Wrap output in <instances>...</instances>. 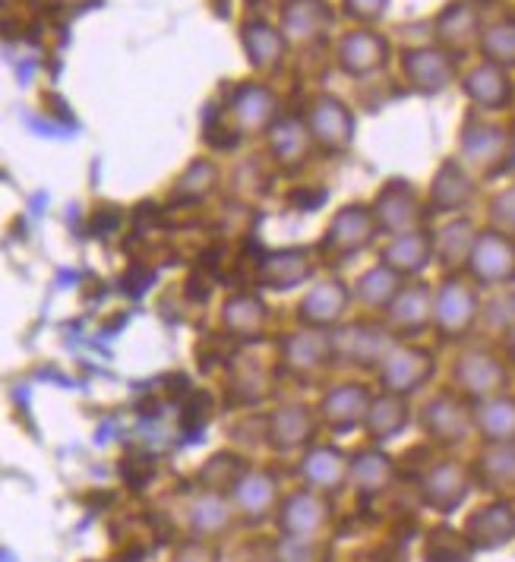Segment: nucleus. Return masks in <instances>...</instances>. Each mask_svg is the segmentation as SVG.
<instances>
[{"label":"nucleus","instance_id":"obj_1","mask_svg":"<svg viewBox=\"0 0 515 562\" xmlns=\"http://www.w3.org/2000/svg\"><path fill=\"white\" fill-rule=\"evenodd\" d=\"M481 288L468 279L464 272L443 276L439 284H434V323L430 333H437L439 341L456 345L471 338V333L481 323Z\"/></svg>","mask_w":515,"mask_h":562},{"label":"nucleus","instance_id":"obj_2","mask_svg":"<svg viewBox=\"0 0 515 562\" xmlns=\"http://www.w3.org/2000/svg\"><path fill=\"white\" fill-rule=\"evenodd\" d=\"M464 168L474 178H500L513 168L515 133L503 124L481 121L478 114H468L459 133V155Z\"/></svg>","mask_w":515,"mask_h":562},{"label":"nucleus","instance_id":"obj_3","mask_svg":"<svg viewBox=\"0 0 515 562\" xmlns=\"http://www.w3.org/2000/svg\"><path fill=\"white\" fill-rule=\"evenodd\" d=\"M377 240H380V231H377L370 205H338L316 244V256H320V262L342 266V262H351L355 256L367 254Z\"/></svg>","mask_w":515,"mask_h":562},{"label":"nucleus","instance_id":"obj_4","mask_svg":"<svg viewBox=\"0 0 515 562\" xmlns=\"http://www.w3.org/2000/svg\"><path fill=\"white\" fill-rule=\"evenodd\" d=\"M449 380H452L449 389H456L464 402L474 405V402H484V398L506 392L513 370L500 351H493L488 345H468L452 360Z\"/></svg>","mask_w":515,"mask_h":562},{"label":"nucleus","instance_id":"obj_5","mask_svg":"<svg viewBox=\"0 0 515 562\" xmlns=\"http://www.w3.org/2000/svg\"><path fill=\"white\" fill-rule=\"evenodd\" d=\"M392 345L395 338L389 335L380 316H361L351 323L345 319L333 329V363H345L361 373H377Z\"/></svg>","mask_w":515,"mask_h":562},{"label":"nucleus","instance_id":"obj_6","mask_svg":"<svg viewBox=\"0 0 515 562\" xmlns=\"http://www.w3.org/2000/svg\"><path fill=\"white\" fill-rule=\"evenodd\" d=\"M304 124H307L313 149L323 155H345L355 143L358 133V117L348 108V102H342L333 92H316L304 108Z\"/></svg>","mask_w":515,"mask_h":562},{"label":"nucleus","instance_id":"obj_7","mask_svg":"<svg viewBox=\"0 0 515 562\" xmlns=\"http://www.w3.org/2000/svg\"><path fill=\"white\" fill-rule=\"evenodd\" d=\"M434 373H437V355L430 348L417 341H395L377 370V383H380V392L412 398L434 380Z\"/></svg>","mask_w":515,"mask_h":562},{"label":"nucleus","instance_id":"obj_8","mask_svg":"<svg viewBox=\"0 0 515 562\" xmlns=\"http://www.w3.org/2000/svg\"><path fill=\"white\" fill-rule=\"evenodd\" d=\"M462 272L481 291L515 288V240L496 234V231L481 228L478 237H474V247L468 254Z\"/></svg>","mask_w":515,"mask_h":562},{"label":"nucleus","instance_id":"obj_9","mask_svg":"<svg viewBox=\"0 0 515 562\" xmlns=\"http://www.w3.org/2000/svg\"><path fill=\"white\" fill-rule=\"evenodd\" d=\"M370 212H373V222H377L380 237L424 228V222H427V205L421 200L417 187L405 178H389L377 190V196L370 203Z\"/></svg>","mask_w":515,"mask_h":562},{"label":"nucleus","instance_id":"obj_10","mask_svg":"<svg viewBox=\"0 0 515 562\" xmlns=\"http://www.w3.org/2000/svg\"><path fill=\"white\" fill-rule=\"evenodd\" d=\"M417 424L430 442H437L443 449H456L474 434L471 402H464L456 389H439L424 402Z\"/></svg>","mask_w":515,"mask_h":562},{"label":"nucleus","instance_id":"obj_11","mask_svg":"<svg viewBox=\"0 0 515 562\" xmlns=\"http://www.w3.org/2000/svg\"><path fill=\"white\" fill-rule=\"evenodd\" d=\"M316 269H320L316 247H276L257 256L254 279L262 291L288 294L316 279Z\"/></svg>","mask_w":515,"mask_h":562},{"label":"nucleus","instance_id":"obj_12","mask_svg":"<svg viewBox=\"0 0 515 562\" xmlns=\"http://www.w3.org/2000/svg\"><path fill=\"white\" fill-rule=\"evenodd\" d=\"M228 124L237 136H262L282 117V99L266 82H237L225 102Z\"/></svg>","mask_w":515,"mask_h":562},{"label":"nucleus","instance_id":"obj_13","mask_svg":"<svg viewBox=\"0 0 515 562\" xmlns=\"http://www.w3.org/2000/svg\"><path fill=\"white\" fill-rule=\"evenodd\" d=\"M392 60V45L373 26H355L335 38V67L351 79L383 74Z\"/></svg>","mask_w":515,"mask_h":562},{"label":"nucleus","instance_id":"obj_14","mask_svg":"<svg viewBox=\"0 0 515 562\" xmlns=\"http://www.w3.org/2000/svg\"><path fill=\"white\" fill-rule=\"evenodd\" d=\"M380 319L395 341H417L421 335L430 333L434 323V284L408 279Z\"/></svg>","mask_w":515,"mask_h":562},{"label":"nucleus","instance_id":"obj_15","mask_svg":"<svg viewBox=\"0 0 515 562\" xmlns=\"http://www.w3.org/2000/svg\"><path fill=\"white\" fill-rule=\"evenodd\" d=\"M351 284L338 276H326V279L310 281L307 291L298 301V326H310V329H335L348 319L351 313Z\"/></svg>","mask_w":515,"mask_h":562},{"label":"nucleus","instance_id":"obj_16","mask_svg":"<svg viewBox=\"0 0 515 562\" xmlns=\"http://www.w3.org/2000/svg\"><path fill=\"white\" fill-rule=\"evenodd\" d=\"M279 363L294 380H313L326 367H333V329H310L298 326L279 341Z\"/></svg>","mask_w":515,"mask_h":562},{"label":"nucleus","instance_id":"obj_17","mask_svg":"<svg viewBox=\"0 0 515 562\" xmlns=\"http://www.w3.org/2000/svg\"><path fill=\"white\" fill-rule=\"evenodd\" d=\"M276 518H279V531H282L284 540L307 543V540H316L329 528L333 506H329V496H323V493H316L310 486H301V490L282 496Z\"/></svg>","mask_w":515,"mask_h":562},{"label":"nucleus","instance_id":"obj_18","mask_svg":"<svg viewBox=\"0 0 515 562\" xmlns=\"http://www.w3.org/2000/svg\"><path fill=\"white\" fill-rule=\"evenodd\" d=\"M399 70L405 86L417 95H439L459 79V60L437 45H417L399 54Z\"/></svg>","mask_w":515,"mask_h":562},{"label":"nucleus","instance_id":"obj_19","mask_svg":"<svg viewBox=\"0 0 515 562\" xmlns=\"http://www.w3.org/2000/svg\"><path fill=\"white\" fill-rule=\"evenodd\" d=\"M474 486L471 477V464L459 459H439L427 464V471L417 481V496L427 509L439 512V515H452L462 506Z\"/></svg>","mask_w":515,"mask_h":562},{"label":"nucleus","instance_id":"obj_20","mask_svg":"<svg viewBox=\"0 0 515 562\" xmlns=\"http://www.w3.org/2000/svg\"><path fill=\"white\" fill-rule=\"evenodd\" d=\"M484 32V13L478 0H449L434 16V42L437 48L462 60L471 52H478Z\"/></svg>","mask_w":515,"mask_h":562},{"label":"nucleus","instance_id":"obj_21","mask_svg":"<svg viewBox=\"0 0 515 562\" xmlns=\"http://www.w3.org/2000/svg\"><path fill=\"white\" fill-rule=\"evenodd\" d=\"M320 430V417L316 408H310L304 402H284L279 408L266 414V427H262V439L272 452L279 456H291V452H304L313 446Z\"/></svg>","mask_w":515,"mask_h":562},{"label":"nucleus","instance_id":"obj_22","mask_svg":"<svg viewBox=\"0 0 515 562\" xmlns=\"http://www.w3.org/2000/svg\"><path fill=\"white\" fill-rule=\"evenodd\" d=\"M478 200V178L464 168L459 158H446L434 171L427 187V215H468V209Z\"/></svg>","mask_w":515,"mask_h":562},{"label":"nucleus","instance_id":"obj_23","mask_svg":"<svg viewBox=\"0 0 515 562\" xmlns=\"http://www.w3.org/2000/svg\"><path fill=\"white\" fill-rule=\"evenodd\" d=\"M228 499H232L234 515L237 521L244 525H262L269 521L279 503H282V486H279V477L266 468H247L234 486L228 490Z\"/></svg>","mask_w":515,"mask_h":562},{"label":"nucleus","instance_id":"obj_24","mask_svg":"<svg viewBox=\"0 0 515 562\" xmlns=\"http://www.w3.org/2000/svg\"><path fill=\"white\" fill-rule=\"evenodd\" d=\"M279 32L288 48H310L323 42L335 26V10L329 0H282L279 3Z\"/></svg>","mask_w":515,"mask_h":562},{"label":"nucleus","instance_id":"obj_25","mask_svg":"<svg viewBox=\"0 0 515 562\" xmlns=\"http://www.w3.org/2000/svg\"><path fill=\"white\" fill-rule=\"evenodd\" d=\"M370 398H373V389L367 383H358V380H345V383L329 385L320 395V405H316L320 427H326L333 434H351V430H358V427H363Z\"/></svg>","mask_w":515,"mask_h":562},{"label":"nucleus","instance_id":"obj_26","mask_svg":"<svg viewBox=\"0 0 515 562\" xmlns=\"http://www.w3.org/2000/svg\"><path fill=\"white\" fill-rule=\"evenodd\" d=\"M266 139V153H269V161L284 171V175H294L307 165L313 158V139H310L307 124L301 114H282L272 127L262 133Z\"/></svg>","mask_w":515,"mask_h":562},{"label":"nucleus","instance_id":"obj_27","mask_svg":"<svg viewBox=\"0 0 515 562\" xmlns=\"http://www.w3.org/2000/svg\"><path fill=\"white\" fill-rule=\"evenodd\" d=\"M222 333L234 338V341H259L262 335L269 333L272 323V310L259 297L257 291H234L222 301V313H219Z\"/></svg>","mask_w":515,"mask_h":562},{"label":"nucleus","instance_id":"obj_28","mask_svg":"<svg viewBox=\"0 0 515 562\" xmlns=\"http://www.w3.org/2000/svg\"><path fill=\"white\" fill-rule=\"evenodd\" d=\"M240 48L244 57L250 64V70L259 77H276L288 60V42L279 32L276 23L254 16V20H244L240 26Z\"/></svg>","mask_w":515,"mask_h":562},{"label":"nucleus","instance_id":"obj_29","mask_svg":"<svg viewBox=\"0 0 515 562\" xmlns=\"http://www.w3.org/2000/svg\"><path fill=\"white\" fill-rule=\"evenodd\" d=\"M464 537L474 547V553L500 550L515 540V503L513 499H493L488 506L474 509L464 518Z\"/></svg>","mask_w":515,"mask_h":562},{"label":"nucleus","instance_id":"obj_30","mask_svg":"<svg viewBox=\"0 0 515 562\" xmlns=\"http://www.w3.org/2000/svg\"><path fill=\"white\" fill-rule=\"evenodd\" d=\"M459 82H462L464 99L478 111H506L515 99V82L510 79V70H503L490 60L471 64Z\"/></svg>","mask_w":515,"mask_h":562},{"label":"nucleus","instance_id":"obj_31","mask_svg":"<svg viewBox=\"0 0 515 562\" xmlns=\"http://www.w3.org/2000/svg\"><path fill=\"white\" fill-rule=\"evenodd\" d=\"M380 262L389 266L402 279H421L427 266L434 262V244H430V228H414L405 234H392L380 247Z\"/></svg>","mask_w":515,"mask_h":562},{"label":"nucleus","instance_id":"obj_32","mask_svg":"<svg viewBox=\"0 0 515 562\" xmlns=\"http://www.w3.org/2000/svg\"><path fill=\"white\" fill-rule=\"evenodd\" d=\"M183 518H187V531L197 537V540L225 537L237 525V515H234L228 493L206 490V486L190 496V503L183 509Z\"/></svg>","mask_w":515,"mask_h":562},{"label":"nucleus","instance_id":"obj_33","mask_svg":"<svg viewBox=\"0 0 515 562\" xmlns=\"http://www.w3.org/2000/svg\"><path fill=\"white\" fill-rule=\"evenodd\" d=\"M298 471H301L304 486L323 496H335L348 486V456L329 442H320V446L313 442L310 449H304Z\"/></svg>","mask_w":515,"mask_h":562},{"label":"nucleus","instance_id":"obj_34","mask_svg":"<svg viewBox=\"0 0 515 562\" xmlns=\"http://www.w3.org/2000/svg\"><path fill=\"white\" fill-rule=\"evenodd\" d=\"M478 225L471 215H449L439 228L430 231V244H434V262L443 269V276L462 272L468 254L474 247Z\"/></svg>","mask_w":515,"mask_h":562},{"label":"nucleus","instance_id":"obj_35","mask_svg":"<svg viewBox=\"0 0 515 562\" xmlns=\"http://www.w3.org/2000/svg\"><path fill=\"white\" fill-rule=\"evenodd\" d=\"M408 424H412V405H408V398L392 395V392H373L361 430L370 436V442H389V439L405 434Z\"/></svg>","mask_w":515,"mask_h":562},{"label":"nucleus","instance_id":"obj_36","mask_svg":"<svg viewBox=\"0 0 515 562\" xmlns=\"http://www.w3.org/2000/svg\"><path fill=\"white\" fill-rule=\"evenodd\" d=\"M395 484V461L380 449H361L348 456V486L363 499H373Z\"/></svg>","mask_w":515,"mask_h":562},{"label":"nucleus","instance_id":"obj_37","mask_svg":"<svg viewBox=\"0 0 515 562\" xmlns=\"http://www.w3.org/2000/svg\"><path fill=\"white\" fill-rule=\"evenodd\" d=\"M402 284H405L402 276H395L389 266L377 262V266L363 269L361 276L355 279V284H351V301H355L367 316H383Z\"/></svg>","mask_w":515,"mask_h":562},{"label":"nucleus","instance_id":"obj_38","mask_svg":"<svg viewBox=\"0 0 515 562\" xmlns=\"http://www.w3.org/2000/svg\"><path fill=\"white\" fill-rule=\"evenodd\" d=\"M471 420H474V434L490 442H515V395L500 392L493 398L474 402L471 405Z\"/></svg>","mask_w":515,"mask_h":562},{"label":"nucleus","instance_id":"obj_39","mask_svg":"<svg viewBox=\"0 0 515 562\" xmlns=\"http://www.w3.org/2000/svg\"><path fill=\"white\" fill-rule=\"evenodd\" d=\"M474 484L490 493H515V442H490L471 464Z\"/></svg>","mask_w":515,"mask_h":562},{"label":"nucleus","instance_id":"obj_40","mask_svg":"<svg viewBox=\"0 0 515 562\" xmlns=\"http://www.w3.org/2000/svg\"><path fill=\"white\" fill-rule=\"evenodd\" d=\"M219 183H222V168L212 158H193L181 171L171 196L187 205L206 203L209 196L219 190Z\"/></svg>","mask_w":515,"mask_h":562},{"label":"nucleus","instance_id":"obj_41","mask_svg":"<svg viewBox=\"0 0 515 562\" xmlns=\"http://www.w3.org/2000/svg\"><path fill=\"white\" fill-rule=\"evenodd\" d=\"M481 60H490L503 70L515 67V16H496L493 23H484L481 42H478Z\"/></svg>","mask_w":515,"mask_h":562},{"label":"nucleus","instance_id":"obj_42","mask_svg":"<svg viewBox=\"0 0 515 562\" xmlns=\"http://www.w3.org/2000/svg\"><path fill=\"white\" fill-rule=\"evenodd\" d=\"M427 562H471L474 557V547L468 543L464 531L456 528H434L427 537Z\"/></svg>","mask_w":515,"mask_h":562},{"label":"nucleus","instance_id":"obj_43","mask_svg":"<svg viewBox=\"0 0 515 562\" xmlns=\"http://www.w3.org/2000/svg\"><path fill=\"white\" fill-rule=\"evenodd\" d=\"M490 333L503 335L510 326H515V288H500L493 291V297L481 301V323Z\"/></svg>","mask_w":515,"mask_h":562},{"label":"nucleus","instance_id":"obj_44","mask_svg":"<svg viewBox=\"0 0 515 562\" xmlns=\"http://www.w3.org/2000/svg\"><path fill=\"white\" fill-rule=\"evenodd\" d=\"M488 228L515 240V180L496 190L488 203Z\"/></svg>","mask_w":515,"mask_h":562},{"label":"nucleus","instance_id":"obj_45","mask_svg":"<svg viewBox=\"0 0 515 562\" xmlns=\"http://www.w3.org/2000/svg\"><path fill=\"white\" fill-rule=\"evenodd\" d=\"M389 0H342V13L358 23V26H373L387 16Z\"/></svg>","mask_w":515,"mask_h":562},{"label":"nucleus","instance_id":"obj_46","mask_svg":"<svg viewBox=\"0 0 515 562\" xmlns=\"http://www.w3.org/2000/svg\"><path fill=\"white\" fill-rule=\"evenodd\" d=\"M500 355L510 363V370H515V326H510L506 333L500 335Z\"/></svg>","mask_w":515,"mask_h":562},{"label":"nucleus","instance_id":"obj_47","mask_svg":"<svg viewBox=\"0 0 515 562\" xmlns=\"http://www.w3.org/2000/svg\"><path fill=\"white\" fill-rule=\"evenodd\" d=\"M3 3H13V0H0V7H3Z\"/></svg>","mask_w":515,"mask_h":562}]
</instances>
